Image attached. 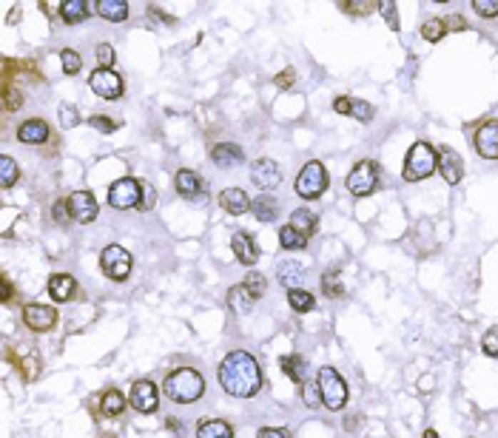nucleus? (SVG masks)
<instances>
[{"label":"nucleus","mask_w":498,"mask_h":438,"mask_svg":"<svg viewBox=\"0 0 498 438\" xmlns=\"http://www.w3.org/2000/svg\"><path fill=\"white\" fill-rule=\"evenodd\" d=\"M49 293H51V299H57V302L71 299V293H74V279H71L68 273H54V276L49 279Z\"/></svg>","instance_id":"nucleus-23"},{"label":"nucleus","mask_w":498,"mask_h":438,"mask_svg":"<svg viewBox=\"0 0 498 438\" xmlns=\"http://www.w3.org/2000/svg\"><path fill=\"white\" fill-rule=\"evenodd\" d=\"M250 211H253V217L259 219V222H270V219H276L279 205H276V200L270 194H262V197H256L250 203Z\"/></svg>","instance_id":"nucleus-25"},{"label":"nucleus","mask_w":498,"mask_h":438,"mask_svg":"<svg viewBox=\"0 0 498 438\" xmlns=\"http://www.w3.org/2000/svg\"><path fill=\"white\" fill-rule=\"evenodd\" d=\"M68 205H71V217L77 222H83V225L97 219V200H94L91 191H74L68 197Z\"/></svg>","instance_id":"nucleus-13"},{"label":"nucleus","mask_w":498,"mask_h":438,"mask_svg":"<svg viewBox=\"0 0 498 438\" xmlns=\"http://www.w3.org/2000/svg\"><path fill=\"white\" fill-rule=\"evenodd\" d=\"M444 29H447V23H444V20H439V17H433V20H427V23L422 26V37H425V40H430V43H436V40H442V37H444Z\"/></svg>","instance_id":"nucleus-35"},{"label":"nucleus","mask_w":498,"mask_h":438,"mask_svg":"<svg viewBox=\"0 0 498 438\" xmlns=\"http://www.w3.org/2000/svg\"><path fill=\"white\" fill-rule=\"evenodd\" d=\"M482 350H484L490 359H498V327H493V330H487V333H484Z\"/></svg>","instance_id":"nucleus-41"},{"label":"nucleus","mask_w":498,"mask_h":438,"mask_svg":"<svg viewBox=\"0 0 498 438\" xmlns=\"http://www.w3.org/2000/svg\"><path fill=\"white\" fill-rule=\"evenodd\" d=\"M220 205H223V208H225L231 217H243V214H248L250 200H248V194H245L243 188H228V191H223Z\"/></svg>","instance_id":"nucleus-19"},{"label":"nucleus","mask_w":498,"mask_h":438,"mask_svg":"<svg viewBox=\"0 0 498 438\" xmlns=\"http://www.w3.org/2000/svg\"><path fill=\"white\" fill-rule=\"evenodd\" d=\"M231 248H234V256H237L243 265H256L259 248H256V242H253V236H250L248 230H237L234 239H231Z\"/></svg>","instance_id":"nucleus-17"},{"label":"nucleus","mask_w":498,"mask_h":438,"mask_svg":"<svg viewBox=\"0 0 498 438\" xmlns=\"http://www.w3.org/2000/svg\"><path fill=\"white\" fill-rule=\"evenodd\" d=\"M94 9H97L100 17H106L111 23H120V20L128 17V3L126 0H97Z\"/></svg>","instance_id":"nucleus-22"},{"label":"nucleus","mask_w":498,"mask_h":438,"mask_svg":"<svg viewBox=\"0 0 498 438\" xmlns=\"http://www.w3.org/2000/svg\"><path fill=\"white\" fill-rule=\"evenodd\" d=\"M140 203H143V183H137L131 177H123V180L111 183V188H108V205L111 208L126 211V208H140Z\"/></svg>","instance_id":"nucleus-7"},{"label":"nucleus","mask_w":498,"mask_h":438,"mask_svg":"<svg viewBox=\"0 0 498 438\" xmlns=\"http://www.w3.org/2000/svg\"><path fill=\"white\" fill-rule=\"evenodd\" d=\"M376 183H379V165L373 160L356 163L347 174V191L353 197H370L376 191Z\"/></svg>","instance_id":"nucleus-5"},{"label":"nucleus","mask_w":498,"mask_h":438,"mask_svg":"<svg viewBox=\"0 0 498 438\" xmlns=\"http://www.w3.org/2000/svg\"><path fill=\"white\" fill-rule=\"evenodd\" d=\"M123 407H126V399H123V393H117V390H108V393L103 396V402H100V410H103L106 416H120Z\"/></svg>","instance_id":"nucleus-34"},{"label":"nucleus","mask_w":498,"mask_h":438,"mask_svg":"<svg viewBox=\"0 0 498 438\" xmlns=\"http://www.w3.org/2000/svg\"><path fill=\"white\" fill-rule=\"evenodd\" d=\"M250 180H253V185H259L262 191H270V188H276V185L282 183V171H279V165H276L273 160H256V163L250 165Z\"/></svg>","instance_id":"nucleus-12"},{"label":"nucleus","mask_w":498,"mask_h":438,"mask_svg":"<svg viewBox=\"0 0 498 438\" xmlns=\"http://www.w3.org/2000/svg\"><path fill=\"white\" fill-rule=\"evenodd\" d=\"M228 299H231L234 313H240V316H243V313H250V307H253V302H256V299L250 296L243 285H240V287H234V290L228 293Z\"/></svg>","instance_id":"nucleus-31"},{"label":"nucleus","mask_w":498,"mask_h":438,"mask_svg":"<svg viewBox=\"0 0 498 438\" xmlns=\"http://www.w3.org/2000/svg\"><path fill=\"white\" fill-rule=\"evenodd\" d=\"M128 402L137 413H154L157 410V402H160V393L151 382H134L131 384V393H128Z\"/></svg>","instance_id":"nucleus-11"},{"label":"nucleus","mask_w":498,"mask_h":438,"mask_svg":"<svg viewBox=\"0 0 498 438\" xmlns=\"http://www.w3.org/2000/svg\"><path fill=\"white\" fill-rule=\"evenodd\" d=\"M197 438H234L231 424L217 422V419H205L197 424Z\"/></svg>","instance_id":"nucleus-24"},{"label":"nucleus","mask_w":498,"mask_h":438,"mask_svg":"<svg viewBox=\"0 0 498 438\" xmlns=\"http://www.w3.org/2000/svg\"><path fill=\"white\" fill-rule=\"evenodd\" d=\"M439 168V154L430 143H416L407 157H405V168H402V177L407 183H419L425 177H430L433 171Z\"/></svg>","instance_id":"nucleus-3"},{"label":"nucleus","mask_w":498,"mask_h":438,"mask_svg":"<svg viewBox=\"0 0 498 438\" xmlns=\"http://www.w3.org/2000/svg\"><path fill=\"white\" fill-rule=\"evenodd\" d=\"M97 63H100V68H114V63H117V54H114V49H111L108 43L97 46Z\"/></svg>","instance_id":"nucleus-39"},{"label":"nucleus","mask_w":498,"mask_h":438,"mask_svg":"<svg viewBox=\"0 0 498 438\" xmlns=\"http://www.w3.org/2000/svg\"><path fill=\"white\" fill-rule=\"evenodd\" d=\"M243 287L248 290L253 299H259V296L268 290V282H265V276H262V273H248V276L243 279Z\"/></svg>","instance_id":"nucleus-36"},{"label":"nucleus","mask_w":498,"mask_h":438,"mask_svg":"<svg viewBox=\"0 0 498 438\" xmlns=\"http://www.w3.org/2000/svg\"><path fill=\"white\" fill-rule=\"evenodd\" d=\"M422 438H439V433H436V430H427V433H425Z\"/></svg>","instance_id":"nucleus-53"},{"label":"nucleus","mask_w":498,"mask_h":438,"mask_svg":"<svg viewBox=\"0 0 498 438\" xmlns=\"http://www.w3.org/2000/svg\"><path fill=\"white\" fill-rule=\"evenodd\" d=\"M51 214H54V222H57V225H66L68 219H74L71 217V205H68L66 200H57L54 208H51Z\"/></svg>","instance_id":"nucleus-43"},{"label":"nucleus","mask_w":498,"mask_h":438,"mask_svg":"<svg viewBox=\"0 0 498 438\" xmlns=\"http://www.w3.org/2000/svg\"><path fill=\"white\" fill-rule=\"evenodd\" d=\"M319 393H322V404L327 410H342L347 404V384L333 367L319 370Z\"/></svg>","instance_id":"nucleus-4"},{"label":"nucleus","mask_w":498,"mask_h":438,"mask_svg":"<svg viewBox=\"0 0 498 438\" xmlns=\"http://www.w3.org/2000/svg\"><path fill=\"white\" fill-rule=\"evenodd\" d=\"M333 111L350 114V117H356V120H362V123L373 120V106H367V103H362V100H350V97H336V100H333Z\"/></svg>","instance_id":"nucleus-18"},{"label":"nucleus","mask_w":498,"mask_h":438,"mask_svg":"<svg viewBox=\"0 0 498 438\" xmlns=\"http://www.w3.org/2000/svg\"><path fill=\"white\" fill-rule=\"evenodd\" d=\"M88 86L103 100H117L123 94V77L114 68H97L88 74Z\"/></svg>","instance_id":"nucleus-9"},{"label":"nucleus","mask_w":498,"mask_h":438,"mask_svg":"<svg viewBox=\"0 0 498 438\" xmlns=\"http://www.w3.org/2000/svg\"><path fill=\"white\" fill-rule=\"evenodd\" d=\"M473 9H476L482 17H496L498 0H473Z\"/></svg>","instance_id":"nucleus-47"},{"label":"nucleus","mask_w":498,"mask_h":438,"mask_svg":"<svg viewBox=\"0 0 498 438\" xmlns=\"http://www.w3.org/2000/svg\"><path fill=\"white\" fill-rule=\"evenodd\" d=\"M288 225H293L302 236H313V230H316V217L308 211V208H299V211H293V217H290V222Z\"/></svg>","instance_id":"nucleus-30"},{"label":"nucleus","mask_w":498,"mask_h":438,"mask_svg":"<svg viewBox=\"0 0 498 438\" xmlns=\"http://www.w3.org/2000/svg\"><path fill=\"white\" fill-rule=\"evenodd\" d=\"M3 97H6V103H3V106H6V111H14V108H20V106H23L20 94H17V91L11 88V83H6V80H3Z\"/></svg>","instance_id":"nucleus-42"},{"label":"nucleus","mask_w":498,"mask_h":438,"mask_svg":"<svg viewBox=\"0 0 498 438\" xmlns=\"http://www.w3.org/2000/svg\"><path fill=\"white\" fill-rule=\"evenodd\" d=\"M49 137V128H46V123L43 120H26L20 128H17V140L20 143H29V146H40L43 140Z\"/></svg>","instance_id":"nucleus-21"},{"label":"nucleus","mask_w":498,"mask_h":438,"mask_svg":"<svg viewBox=\"0 0 498 438\" xmlns=\"http://www.w3.org/2000/svg\"><path fill=\"white\" fill-rule=\"evenodd\" d=\"M447 23V29H464V20L462 17H450V20H444Z\"/></svg>","instance_id":"nucleus-52"},{"label":"nucleus","mask_w":498,"mask_h":438,"mask_svg":"<svg viewBox=\"0 0 498 438\" xmlns=\"http://www.w3.org/2000/svg\"><path fill=\"white\" fill-rule=\"evenodd\" d=\"M174 185H177V191L186 197V200H205V191H203V183H200V177L194 174V171H180L177 177H174Z\"/></svg>","instance_id":"nucleus-20"},{"label":"nucleus","mask_w":498,"mask_h":438,"mask_svg":"<svg viewBox=\"0 0 498 438\" xmlns=\"http://www.w3.org/2000/svg\"><path fill=\"white\" fill-rule=\"evenodd\" d=\"M77 123H80L77 108H74V106H63V108H60V126H63V128H74Z\"/></svg>","instance_id":"nucleus-46"},{"label":"nucleus","mask_w":498,"mask_h":438,"mask_svg":"<svg viewBox=\"0 0 498 438\" xmlns=\"http://www.w3.org/2000/svg\"><path fill=\"white\" fill-rule=\"evenodd\" d=\"M439 171H442V177L450 185H456L464 177V163H462V157L453 148H442V154H439Z\"/></svg>","instance_id":"nucleus-16"},{"label":"nucleus","mask_w":498,"mask_h":438,"mask_svg":"<svg viewBox=\"0 0 498 438\" xmlns=\"http://www.w3.org/2000/svg\"><path fill=\"white\" fill-rule=\"evenodd\" d=\"M282 370L288 373V379H293L296 384H305V373H308V362L302 356H285L282 359Z\"/></svg>","instance_id":"nucleus-27"},{"label":"nucleus","mask_w":498,"mask_h":438,"mask_svg":"<svg viewBox=\"0 0 498 438\" xmlns=\"http://www.w3.org/2000/svg\"><path fill=\"white\" fill-rule=\"evenodd\" d=\"M276 276H279V282L290 290L296 282H302V265H293V262H282L279 268H276Z\"/></svg>","instance_id":"nucleus-32"},{"label":"nucleus","mask_w":498,"mask_h":438,"mask_svg":"<svg viewBox=\"0 0 498 438\" xmlns=\"http://www.w3.org/2000/svg\"><path fill=\"white\" fill-rule=\"evenodd\" d=\"M23 322H26V327H31L34 333H46V330L54 327V322H57V310H54L51 305L31 302V305L23 307Z\"/></svg>","instance_id":"nucleus-10"},{"label":"nucleus","mask_w":498,"mask_h":438,"mask_svg":"<svg viewBox=\"0 0 498 438\" xmlns=\"http://www.w3.org/2000/svg\"><path fill=\"white\" fill-rule=\"evenodd\" d=\"M217 379L223 384V390L228 396H237V399H250L259 393L262 387V373H259V365L256 359L245 353V350H234L223 359L220 370H217Z\"/></svg>","instance_id":"nucleus-1"},{"label":"nucleus","mask_w":498,"mask_h":438,"mask_svg":"<svg viewBox=\"0 0 498 438\" xmlns=\"http://www.w3.org/2000/svg\"><path fill=\"white\" fill-rule=\"evenodd\" d=\"M17 177H20L17 163H14L11 157H0V185H3V188H11V185L17 183Z\"/></svg>","instance_id":"nucleus-33"},{"label":"nucleus","mask_w":498,"mask_h":438,"mask_svg":"<svg viewBox=\"0 0 498 438\" xmlns=\"http://www.w3.org/2000/svg\"><path fill=\"white\" fill-rule=\"evenodd\" d=\"M211 160H214L220 168H237V165L245 163V154H243V148L234 146V143H217V146L211 148Z\"/></svg>","instance_id":"nucleus-15"},{"label":"nucleus","mask_w":498,"mask_h":438,"mask_svg":"<svg viewBox=\"0 0 498 438\" xmlns=\"http://www.w3.org/2000/svg\"><path fill=\"white\" fill-rule=\"evenodd\" d=\"M100 268H103V273H106L108 279L123 282V279H128V273H131V253H128L126 248H120V245H108V248H103V253H100Z\"/></svg>","instance_id":"nucleus-8"},{"label":"nucleus","mask_w":498,"mask_h":438,"mask_svg":"<svg viewBox=\"0 0 498 438\" xmlns=\"http://www.w3.org/2000/svg\"><path fill=\"white\" fill-rule=\"evenodd\" d=\"M88 126H91V128H97V131H103V134L117 131V123H114V120H108V117H100V114L88 117Z\"/></svg>","instance_id":"nucleus-45"},{"label":"nucleus","mask_w":498,"mask_h":438,"mask_svg":"<svg viewBox=\"0 0 498 438\" xmlns=\"http://www.w3.org/2000/svg\"><path fill=\"white\" fill-rule=\"evenodd\" d=\"M279 245H282L285 250H302V248L308 245V236H302L293 225H285V228L279 230Z\"/></svg>","instance_id":"nucleus-28"},{"label":"nucleus","mask_w":498,"mask_h":438,"mask_svg":"<svg viewBox=\"0 0 498 438\" xmlns=\"http://www.w3.org/2000/svg\"><path fill=\"white\" fill-rule=\"evenodd\" d=\"M288 305L296 310V313H308L316 307V299L308 293V290H299V287H290L288 290Z\"/></svg>","instance_id":"nucleus-29"},{"label":"nucleus","mask_w":498,"mask_h":438,"mask_svg":"<svg viewBox=\"0 0 498 438\" xmlns=\"http://www.w3.org/2000/svg\"><path fill=\"white\" fill-rule=\"evenodd\" d=\"M476 151L487 160H498V123H484L476 131Z\"/></svg>","instance_id":"nucleus-14"},{"label":"nucleus","mask_w":498,"mask_h":438,"mask_svg":"<svg viewBox=\"0 0 498 438\" xmlns=\"http://www.w3.org/2000/svg\"><path fill=\"white\" fill-rule=\"evenodd\" d=\"M60 60H63V71L66 74H77L83 68V60H80V54L74 49H63L60 51Z\"/></svg>","instance_id":"nucleus-37"},{"label":"nucleus","mask_w":498,"mask_h":438,"mask_svg":"<svg viewBox=\"0 0 498 438\" xmlns=\"http://www.w3.org/2000/svg\"><path fill=\"white\" fill-rule=\"evenodd\" d=\"M322 290H325V296H330V299H339V296L345 293L342 279H339L336 273H325V276H322Z\"/></svg>","instance_id":"nucleus-38"},{"label":"nucleus","mask_w":498,"mask_h":438,"mask_svg":"<svg viewBox=\"0 0 498 438\" xmlns=\"http://www.w3.org/2000/svg\"><path fill=\"white\" fill-rule=\"evenodd\" d=\"M345 11H350V14H367L370 9H382V3H353V0H345V3H339Z\"/></svg>","instance_id":"nucleus-44"},{"label":"nucleus","mask_w":498,"mask_h":438,"mask_svg":"<svg viewBox=\"0 0 498 438\" xmlns=\"http://www.w3.org/2000/svg\"><path fill=\"white\" fill-rule=\"evenodd\" d=\"M0 285H3V305H9L11 302V282H9V276H3Z\"/></svg>","instance_id":"nucleus-51"},{"label":"nucleus","mask_w":498,"mask_h":438,"mask_svg":"<svg viewBox=\"0 0 498 438\" xmlns=\"http://www.w3.org/2000/svg\"><path fill=\"white\" fill-rule=\"evenodd\" d=\"M166 396L177 404H194L203 393H205V379L194 370V367H177L166 376V384H163Z\"/></svg>","instance_id":"nucleus-2"},{"label":"nucleus","mask_w":498,"mask_h":438,"mask_svg":"<svg viewBox=\"0 0 498 438\" xmlns=\"http://www.w3.org/2000/svg\"><path fill=\"white\" fill-rule=\"evenodd\" d=\"M256 438H290L288 430H276V427H265V430H259Z\"/></svg>","instance_id":"nucleus-49"},{"label":"nucleus","mask_w":498,"mask_h":438,"mask_svg":"<svg viewBox=\"0 0 498 438\" xmlns=\"http://www.w3.org/2000/svg\"><path fill=\"white\" fill-rule=\"evenodd\" d=\"M140 208H143V211L154 208V188H151L148 183H143V203H140Z\"/></svg>","instance_id":"nucleus-48"},{"label":"nucleus","mask_w":498,"mask_h":438,"mask_svg":"<svg viewBox=\"0 0 498 438\" xmlns=\"http://www.w3.org/2000/svg\"><path fill=\"white\" fill-rule=\"evenodd\" d=\"M325 188H327V171H325V165L316 163V160L308 163L299 171V177H296V194L302 200H316V197H322Z\"/></svg>","instance_id":"nucleus-6"},{"label":"nucleus","mask_w":498,"mask_h":438,"mask_svg":"<svg viewBox=\"0 0 498 438\" xmlns=\"http://www.w3.org/2000/svg\"><path fill=\"white\" fill-rule=\"evenodd\" d=\"M60 17L66 23H80L88 17V3L86 0H66V3H60Z\"/></svg>","instance_id":"nucleus-26"},{"label":"nucleus","mask_w":498,"mask_h":438,"mask_svg":"<svg viewBox=\"0 0 498 438\" xmlns=\"http://www.w3.org/2000/svg\"><path fill=\"white\" fill-rule=\"evenodd\" d=\"M302 399H305V404H308V407H316V404L322 402L319 384H316V382H305V384H302Z\"/></svg>","instance_id":"nucleus-40"},{"label":"nucleus","mask_w":498,"mask_h":438,"mask_svg":"<svg viewBox=\"0 0 498 438\" xmlns=\"http://www.w3.org/2000/svg\"><path fill=\"white\" fill-rule=\"evenodd\" d=\"M293 80H296V74H293V68H285L279 77H276V86H282V88H288V86H293Z\"/></svg>","instance_id":"nucleus-50"}]
</instances>
